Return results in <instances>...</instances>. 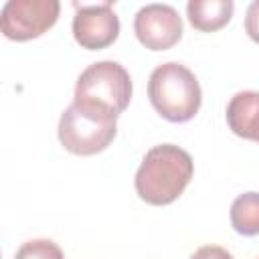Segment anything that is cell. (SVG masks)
Instances as JSON below:
<instances>
[{
    "label": "cell",
    "instance_id": "1",
    "mask_svg": "<svg viewBox=\"0 0 259 259\" xmlns=\"http://www.w3.org/2000/svg\"><path fill=\"white\" fill-rule=\"evenodd\" d=\"M192 174L194 162L186 150L174 144H160L146 152L134 184L144 202L164 206L184 192Z\"/></svg>",
    "mask_w": 259,
    "mask_h": 259
},
{
    "label": "cell",
    "instance_id": "2",
    "mask_svg": "<svg viewBox=\"0 0 259 259\" xmlns=\"http://www.w3.org/2000/svg\"><path fill=\"white\" fill-rule=\"evenodd\" d=\"M148 97L152 107L174 123L192 119L202 103L198 79L188 67L176 61L162 63L152 71L148 79Z\"/></svg>",
    "mask_w": 259,
    "mask_h": 259
},
{
    "label": "cell",
    "instance_id": "3",
    "mask_svg": "<svg viewBox=\"0 0 259 259\" xmlns=\"http://www.w3.org/2000/svg\"><path fill=\"white\" fill-rule=\"evenodd\" d=\"M132 99V79L117 61H99L89 65L77 79L75 103L119 115Z\"/></svg>",
    "mask_w": 259,
    "mask_h": 259
},
{
    "label": "cell",
    "instance_id": "4",
    "mask_svg": "<svg viewBox=\"0 0 259 259\" xmlns=\"http://www.w3.org/2000/svg\"><path fill=\"white\" fill-rule=\"evenodd\" d=\"M117 117L99 109L71 103L59 119V142L77 156H93L103 152L117 134Z\"/></svg>",
    "mask_w": 259,
    "mask_h": 259
},
{
    "label": "cell",
    "instance_id": "5",
    "mask_svg": "<svg viewBox=\"0 0 259 259\" xmlns=\"http://www.w3.org/2000/svg\"><path fill=\"white\" fill-rule=\"evenodd\" d=\"M59 12V0H8L0 14V28L10 40H30L47 32Z\"/></svg>",
    "mask_w": 259,
    "mask_h": 259
},
{
    "label": "cell",
    "instance_id": "6",
    "mask_svg": "<svg viewBox=\"0 0 259 259\" xmlns=\"http://www.w3.org/2000/svg\"><path fill=\"white\" fill-rule=\"evenodd\" d=\"M134 32L150 51H166L182 36V18L170 4H146L136 12Z\"/></svg>",
    "mask_w": 259,
    "mask_h": 259
},
{
    "label": "cell",
    "instance_id": "7",
    "mask_svg": "<svg viewBox=\"0 0 259 259\" xmlns=\"http://www.w3.org/2000/svg\"><path fill=\"white\" fill-rule=\"evenodd\" d=\"M117 34L119 18L113 12L111 2L77 6V12L73 16V36L83 49H105L117 38Z\"/></svg>",
    "mask_w": 259,
    "mask_h": 259
},
{
    "label": "cell",
    "instance_id": "8",
    "mask_svg": "<svg viewBox=\"0 0 259 259\" xmlns=\"http://www.w3.org/2000/svg\"><path fill=\"white\" fill-rule=\"evenodd\" d=\"M227 123L239 138L259 144V91H239L227 105Z\"/></svg>",
    "mask_w": 259,
    "mask_h": 259
},
{
    "label": "cell",
    "instance_id": "9",
    "mask_svg": "<svg viewBox=\"0 0 259 259\" xmlns=\"http://www.w3.org/2000/svg\"><path fill=\"white\" fill-rule=\"evenodd\" d=\"M235 10L233 0H190L186 4V16L196 30L214 32L223 28Z\"/></svg>",
    "mask_w": 259,
    "mask_h": 259
},
{
    "label": "cell",
    "instance_id": "10",
    "mask_svg": "<svg viewBox=\"0 0 259 259\" xmlns=\"http://www.w3.org/2000/svg\"><path fill=\"white\" fill-rule=\"evenodd\" d=\"M231 225L239 235H259V192L239 194L231 204Z\"/></svg>",
    "mask_w": 259,
    "mask_h": 259
},
{
    "label": "cell",
    "instance_id": "11",
    "mask_svg": "<svg viewBox=\"0 0 259 259\" xmlns=\"http://www.w3.org/2000/svg\"><path fill=\"white\" fill-rule=\"evenodd\" d=\"M14 259H65L61 247L51 239H32L18 247Z\"/></svg>",
    "mask_w": 259,
    "mask_h": 259
},
{
    "label": "cell",
    "instance_id": "12",
    "mask_svg": "<svg viewBox=\"0 0 259 259\" xmlns=\"http://www.w3.org/2000/svg\"><path fill=\"white\" fill-rule=\"evenodd\" d=\"M245 32L249 34L251 40L259 45V0L251 2L245 12Z\"/></svg>",
    "mask_w": 259,
    "mask_h": 259
},
{
    "label": "cell",
    "instance_id": "13",
    "mask_svg": "<svg viewBox=\"0 0 259 259\" xmlns=\"http://www.w3.org/2000/svg\"><path fill=\"white\" fill-rule=\"evenodd\" d=\"M188 259H233V255L219 245H204L200 249H196Z\"/></svg>",
    "mask_w": 259,
    "mask_h": 259
}]
</instances>
